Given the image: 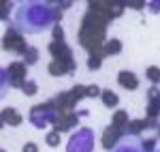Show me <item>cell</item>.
<instances>
[{
	"label": "cell",
	"mask_w": 160,
	"mask_h": 152,
	"mask_svg": "<svg viewBox=\"0 0 160 152\" xmlns=\"http://www.w3.org/2000/svg\"><path fill=\"white\" fill-rule=\"evenodd\" d=\"M58 22V9L45 0H24L13 11V28L22 34H41Z\"/></svg>",
	"instance_id": "6da1fadb"
},
{
	"label": "cell",
	"mask_w": 160,
	"mask_h": 152,
	"mask_svg": "<svg viewBox=\"0 0 160 152\" xmlns=\"http://www.w3.org/2000/svg\"><path fill=\"white\" fill-rule=\"evenodd\" d=\"M94 150V131L92 128H79L68 139L66 152H92Z\"/></svg>",
	"instance_id": "7a4b0ae2"
},
{
	"label": "cell",
	"mask_w": 160,
	"mask_h": 152,
	"mask_svg": "<svg viewBox=\"0 0 160 152\" xmlns=\"http://www.w3.org/2000/svg\"><path fill=\"white\" fill-rule=\"evenodd\" d=\"M111 152H145V150H143V141H139L135 135H128V137L118 141Z\"/></svg>",
	"instance_id": "3957f363"
},
{
	"label": "cell",
	"mask_w": 160,
	"mask_h": 152,
	"mask_svg": "<svg viewBox=\"0 0 160 152\" xmlns=\"http://www.w3.org/2000/svg\"><path fill=\"white\" fill-rule=\"evenodd\" d=\"M118 79H120V84H122L124 88H128V90H135L139 86V79L135 77V73H128V71H122L118 75Z\"/></svg>",
	"instance_id": "277c9868"
},
{
	"label": "cell",
	"mask_w": 160,
	"mask_h": 152,
	"mask_svg": "<svg viewBox=\"0 0 160 152\" xmlns=\"http://www.w3.org/2000/svg\"><path fill=\"white\" fill-rule=\"evenodd\" d=\"M118 97H115V92H111V90H102V103L107 105V107H115L118 105Z\"/></svg>",
	"instance_id": "5b68a950"
},
{
	"label": "cell",
	"mask_w": 160,
	"mask_h": 152,
	"mask_svg": "<svg viewBox=\"0 0 160 152\" xmlns=\"http://www.w3.org/2000/svg\"><path fill=\"white\" fill-rule=\"evenodd\" d=\"M118 135H120V133H118V131H115V127H113L109 133L105 135V148L113 150V144H115V139H118Z\"/></svg>",
	"instance_id": "8992f818"
},
{
	"label": "cell",
	"mask_w": 160,
	"mask_h": 152,
	"mask_svg": "<svg viewBox=\"0 0 160 152\" xmlns=\"http://www.w3.org/2000/svg\"><path fill=\"white\" fill-rule=\"evenodd\" d=\"M148 79H152L154 84H158V81H160V69L149 66V69H148Z\"/></svg>",
	"instance_id": "52a82bcc"
},
{
	"label": "cell",
	"mask_w": 160,
	"mask_h": 152,
	"mask_svg": "<svg viewBox=\"0 0 160 152\" xmlns=\"http://www.w3.org/2000/svg\"><path fill=\"white\" fill-rule=\"evenodd\" d=\"M120 50H122V43H120V41H111L109 45H107V51H109V54H118Z\"/></svg>",
	"instance_id": "ba28073f"
},
{
	"label": "cell",
	"mask_w": 160,
	"mask_h": 152,
	"mask_svg": "<svg viewBox=\"0 0 160 152\" xmlns=\"http://www.w3.org/2000/svg\"><path fill=\"white\" fill-rule=\"evenodd\" d=\"M145 128V122H141V120H137L130 124V133H139V131H143Z\"/></svg>",
	"instance_id": "9c48e42d"
},
{
	"label": "cell",
	"mask_w": 160,
	"mask_h": 152,
	"mask_svg": "<svg viewBox=\"0 0 160 152\" xmlns=\"http://www.w3.org/2000/svg\"><path fill=\"white\" fill-rule=\"evenodd\" d=\"M26 62H28V64H34V62H37V51H34V50L26 51Z\"/></svg>",
	"instance_id": "30bf717a"
},
{
	"label": "cell",
	"mask_w": 160,
	"mask_h": 152,
	"mask_svg": "<svg viewBox=\"0 0 160 152\" xmlns=\"http://www.w3.org/2000/svg\"><path fill=\"white\" fill-rule=\"evenodd\" d=\"M47 144H49L51 148H56L58 146V133H49L47 135Z\"/></svg>",
	"instance_id": "8fae6325"
},
{
	"label": "cell",
	"mask_w": 160,
	"mask_h": 152,
	"mask_svg": "<svg viewBox=\"0 0 160 152\" xmlns=\"http://www.w3.org/2000/svg\"><path fill=\"white\" fill-rule=\"evenodd\" d=\"M24 92L26 94H34V92H37V86H34L32 81H30V84H24Z\"/></svg>",
	"instance_id": "7c38bea8"
},
{
	"label": "cell",
	"mask_w": 160,
	"mask_h": 152,
	"mask_svg": "<svg viewBox=\"0 0 160 152\" xmlns=\"http://www.w3.org/2000/svg\"><path fill=\"white\" fill-rule=\"evenodd\" d=\"M154 144H156L154 139H145V141H143V150H145V152H152V150H154Z\"/></svg>",
	"instance_id": "4fadbf2b"
},
{
	"label": "cell",
	"mask_w": 160,
	"mask_h": 152,
	"mask_svg": "<svg viewBox=\"0 0 160 152\" xmlns=\"http://www.w3.org/2000/svg\"><path fill=\"white\" fill-rule=\"evenodd\" d=\"M113 122H118V124H124V122H126V114H124V112H120L118 116H113Z\"/></svg>",
	"instance_id": "5bb4252c"
},
{
	"label": "cell",
	"mask_w": 160,
	"mask_h": 152,
	"mask_svg": "<svg viewBox=\"0 0 160 152\" xmlns=\"http://www.w3.org/2000/svg\"><path fill=\"white\" fill-rule=\"evenodd\" d=\"M4 116H7V120H9V122H15V124L19 122V116H17V114H11V112H7Z\"/></svg>",
	"instance_id": "9a60e30c"
},
{
	"label": "cell",
	"mask_w": 160,
	"mask_h": 152,
	"mask_svg": "<svg viewBox=\"0 0 160 152\" xmlns=\"http://www.w3.org/2000/svg\"><path fill=\"white\" fill-rule=\"evenodd\" d=\"M96 66H100V58H98V56H92V60H90V69H96Z\"/></svg>",
	"instance_id": "2e32d148"
},
{
	"label": "cell",
	"mask_w": 160,
	"mask_h": 152,
	"mask_svg": "<svg viewBox=\"0 0 160 152\" xmlns=\"http://www.w3.org/2000/svg\"><path fill=\"white\" fill-rule=\"evenodd\" d=\"M86 92L90 94V97H98V88H96V86H92V88H88Z\"/></svg>",
	"instance_id": "e0dca14e"
},
{
	"label": "cell",
	"mask_w": 160,
	"mask_h": 152,
	"mask_svg": "<svg viewBox=\"0 0 160 152\" xmlns=\"http://www.w3.org/2000/svg\"><path fill=\"white\" fill-rule=\"evenodd\" d=\"M24 152H37V146H34V144H28L24 148Z\"/></svg>",
	"instance_id": "ac0fdd59"
},
{
	"label": "cell",
	"mask_w": 160,
	"mask_h": 152,
	"mask_svg": "<svg viewBox=\"0 0 160 152\" xmlns=\"http://www.w3.org/2000/svg\"><path fill=\"white\" fill-rule=\"evenodd\" d=\"M53 34H56V39H62V28H60V26H56V30H53Z\"/></svg>",
	"instance_id": "d6986e66"
},
{
	"label": "cell",
	"mask_w": 160,
	"mask_h": 152,
	"mask_svg": "<svg viewBox=\"0 0 160 152\" xmlns=\"http://www.w3.org/2000/svg\"><path fill=\"white\" fill-rule=\"evenodd\" d=\"M158 152H160V150H158Z\"/></svg>",
	"instance_id": "ffe728a7"
}]
</instances>
